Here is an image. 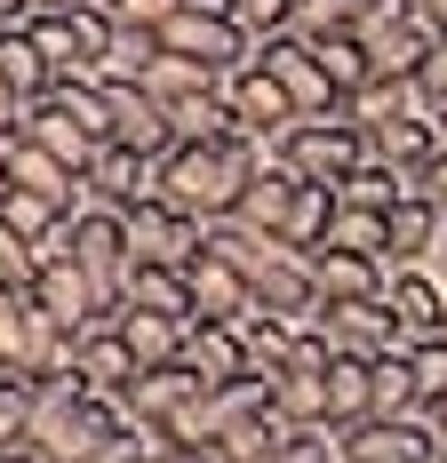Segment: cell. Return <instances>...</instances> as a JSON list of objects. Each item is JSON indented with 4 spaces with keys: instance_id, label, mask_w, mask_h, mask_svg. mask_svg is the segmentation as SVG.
<instances>
[{
    "instance_id": "obj_16",
    "label": "cell",
    "mask_w": 447,
    "mask_h": 463,
    "mask_svg": "<svg viewBox=\"0 0 447 463\" xmlns=\"http://www.w3.org/2000/svg\"><path fill=\"white\" fill-rule=\"evenodd\" d=\"M328 368H336V360L304 352L296 368L271 375V400H280V416H288V423H304V431H312V423H328Z\"/></svg>"
},
{
    "instance_id": "obj_8",
    "label": "cell",
    "mask_w": 447,
    "mask_h": 463,
    "mask_svg": "<svg viewBox=\"0 0 447 463\" xmlns=\"http://www.w3.org/2000/svg\"><path fill=\"white\" fill-rule=\"evenodd\" d=\"M24 144H41L48 160H64L72 176H89L96 152H104V137H96V128L72 112V104H64V96H41V104L24 112Z\"/></svg>"
},
{
    "instance_id": "obj_21",
    "label": "cell",
    "mask_w": 447,
    "mask_h": 463,
    "mask_svg": "<svg viewBox=\"0 0 447 463\" xmlns=\"http://www.w3.org/2000/svg\"><path fill=\"white\" fill-rule=\"evenodd\" d=\"M440 224H447V208H432L423 192H415V200H400V208H392V272L423 264V256L440 248Z\"/></svg>"
},
{
    "instance_id": "obj_36",
    "label": "cell",
    "mask_w": 447,
    "mask_h": 463,
    "mask_svg": "<svg viewBox=\"0 0 447 463\" xmlns=\"http://www.w3.org/2000/svg\"><path fill=\"white\" fill-rule=\"evenodd\" d=\"M407 368H415V383H423V408L440 416V400H447V344L440 335H415V344H407Z\"/></svg>"
},
{
    "instance_id": "obj_4",
    "label": "cell",
    "mask_w": 447,
    "mask_h": 463,
    "mask_svg": "<svg viewBox=\"0 0 447 463\" xmlns=\"http://www.w3.org/2000/svg\"><path fill=\"white\" fill-rule=\"evenodd\" d=\"M280 160H288L304 184H344L359 160H367V137H359L352 120H304L296 137L280 144Z\"/></svg>"
},
{
    "instance_id": "obj_22",
    "label": "cell",
    "mask_w": 447,
    "mask_h": 463,
    "mask_svg": "<svg viewBox=\"0 0 447 463\" xmlns=\"http://www.w3.org/2000/svg\"><path fill=\"white\" fill-rule=\"evenodd\" d=\"M296 168L280 160V144H271V160L256 168V184H248V200H240V224H256V232H280V216H288V200H296Z\"/></svg>"
},
{
    "instance_id": "obj_20",
    "label": "cell",
    "mask_w": 447,
    "mask_h": 463,
    "mask_svg": "<svg viewBox=\"0 0 447 463\" xmlns=\"http://www.w3.org/2000/svg\"><path fill=\"white\" fill-rule=\"evenodd\" d=\"M367 416H376V360H336L328 368V423L359 431Z\"/></svg>"
},
{
    "instance_id": "obj_6",
    "label": "cell",
    "mask_w": 447,
    "mask_h": 463,
    "mask_svg": "<svg viewBox=\"0 0 447 463\" xmlns=\"http://www.w3.org/2000/svg\"><path fill=\"white\" fill-rule=\"evenodd\" d=\"M72 375H81V392H96V400H128L136 392V352L128 335H120V312H104V320L81 327V360H72Z\"/></svg>"
},
{
    "instance_id": "obj_15",
    "label": "cell",
    "mask_w": 447,
    "mask_h": 463,
    "mask_svg": "<svg viewBox=\"0 0 447 463\" xmlns=\"http://www.w3.org/2000/svg\"><path fill=\"white\" fill-rule=\"evenodd\" d=\"M240 327V344H248V375H280V368H296L304 360V335H296V320L288 312H248V320H232Z\"/></svg>"
},
{
    "instance_id": "obj_3",
    "label": "cell",
    "mask_w": 447,
    "mask_h": 463,
    "mask_svg": "<svg viewBox=\"0 0 447 463\" xmlns=\"http://www.w3.org/2000/svg\"><path fill=\"white\" fill-rule=\"evenodd\" d=\"M256 64H264L271 80L288 89V104H296L304 120H336V112H344V96H336V80H328V64H319V48H312V41L280 33V41L256 48Z\"/></svg>"
},
{
    "instance_id": "obj_42",
    "label": "cell",
    "mask_w": 447,
    "mask_h": 463,
    "mask_svg": "<svg viewBox=\"0 0 447 463\" xmlns=\"http://www.w3.org/2000/svg\"><path fill=\"white\" fill-rule=\"evenodd\" d=\"M16 144H24L16 128H0V176H8V160H16Z\"/></svg>"
},
{
    "instance_id": "obj_31",
    "label": "cell",
    "mask_w": 447,
    "mask_h": 463,
    "mask_svg": "<svg viewBox=\"0 0 447 463\" xmlns=\"http://www.w3.org/2000/svg\"><path fill=\"white\" fill-rule=\"evenodd\" d=\"M144 89L160 96V104H184V96H208V89H224V72H208V64H192V56H152Z\"/></svg>"
},
{
    "instance_id": "obj_5",
    "label": "cell",
    "mask_w": 447,
    "mask_h": 463,
    "mask_svg": "<svg viewBox=\"0 0 447 463\" xmlns=\"http://www.w3.org/2000/svg\"><path fill=\"white\" fill-rule=\"evenodd\" d=\"M224 96H232V120H240V137H264V144H288L296 128H304V112L288 104V89L271 80L264 64H240L232 80H224Z\"/></svg>"
},
{
    "instance_id": "obj_44",
    "label": "cell",
    "mask_w": 447,
    "mask_h": 463,
    "mask_svg": "<svg viewBox=\"0 0 447 463\" xmlns=\"http://www.w3.org/2000/svg\"><path fill=\"white\" fill-rule=\"evenodd\" d=\"M440 144H447V112H440Z\"/></svg>"
},
{
    "instance_id": "obj_40",
    "label": "cell",
    "mask_w": 447,
    "mask_h": 463,
    "mask_svg": "<svg viewBox=\"0 0 447 463\" xmlns=\"http://www.w3.org/2000/svg\"><path fill=\"white\" fill-rule=\"evenodd\" d=\"M415 184H423V200H432V208H447V152L423 168V176H415Z\"/></svg>"
},
{
    "instance_id": "obj_14",
    "label": "cell",
    "mask_w": 447,
    "mask_h": 463,
    "mask_svg": "<svg viewBox=\"0 0 447 463\" xmlns=\"http://www.w3.org/2000/svg\"><path fill=\"white\" fill-rule=\"evenodd\" d=\"M200 400H208V383L176 360V368H144V375H136V392L120 400V408H128V416H152V423H176L184 408H200Z\"/></svg>"
},
{
    "instance_id": "obj_35",
    "label": "cell",
    "mask_w": 447,
    "mask_h": 463,
    "mask_svg": "<svg viewBox=\"0 0 447 463\" xmlns=\"http://www.w3.org/2000/svg\"><path fill=\"white\" fill-rule=\"evenodd\" d=\"M367 16V0H296V41H336Z\"/></svg>"
},
{
    "instance_id": "obj_1",
    "label": "cell",
    "mask_w": 447,
    "mask_h": 463,
    "mask_svg": "<svg viewBox=\"0 0 447 463\" xmlns=\"http://www.w3.org/2000/svg\"><path fill=\"white\" fill-rule=\"evenodd\" d=\"M264 160H271L264 137L176 144V152L160 160V200L184 208V216H200V224H224V216H240V200H248V184H256Z\"/></svg>"
},
{
    "instance_id": "obj_10",
    "label": "cell",
    "mask_w": 447,
    "mask_h": 463,
    "mask_svg": "<svg viewBox=\"0 0 447 463\" xmlns=\"http://www.w3.org/2000/svg\"><path fill=\"white\" fill-rule=\"evenodd\" d=\"M33 304H41L56 327H72V335H81L89 320H104V312H112V304L96 296V279L81 272L72 256H64V264H41V279H33Z\"/></svg>"
},
{
    "instance_id": "obj_32",
    "label": "cell",
    "mask_w": 447,
    "mask_h": 463,
    "mask_svg": "<svg viewBox=\"0 0 447 463\" xmlns=\"http://www.w3.org/2000/svg\"><path fill=\"white\" fill-rule=\"evenodd\" d=\"M33 41H41V56H48V72H56V80H96L89 56H81L72 16H33Z\"/></svg>"
},
{
    "instance_id": "obj_24",
    "label": "cell",
    "mask_w": 447,
    "mask_h": 463,
    "mask_svg": "<svg viewBox=\"0 0 447 463\" xmlns=\"http://www.w3.org/2000/svg\"><path fill=\"white\" fill-rule=\"evenodd\" d=\"M0 72L16 80V96H24V104H41V96L56 89V72H48V56H41V41H33V24H0Z\"/></svg>"
},
{
    "instance_id": "obj_37",
    "label": "cell",
    "mask_w": 447,
    "mask_h": 463,
    "mask_svg": "<svg viewBox=\"0 0 447 463\" xmlns=\"http://www.w3.org/2000/svg\"><path fill=\"white\" fill-rule=\"evenodd\" d=\"M33 279H41V248L16 224H0V288H33Z\"/></svg>"
},
{
    "instance_id": "obj_17",
    "label": "cell",
    "mask_w": 447,
    "mask_h": 463,
    "mask_svg": "<svg viewBox=\"0 0 447 463\" xmlns=\"http://www.w3.org/2000/svg\"><path fill=\"white\" fill-rule=\"evenodd\" d=\"M415 192H423V184H415L407 168H392V160H376V152H367L352 176L336 184V200H344V208H376V216H392V208H400V200H415Z\"/></svg>"
},
{
    "instance_id": "obj_46",
    "label": "cell",
    "mask_w": 447,
    "mask_h": 463,
    "mask_svg": "<svg viewBox=\"0 0 447 463\" xmlns=\"http://www.w3.org/2000/svg\"><path fill=\"white\" fill-rule=\"evenodd\" d=\"M440 344H447V327H440Z\"/></svg>"
},
{
    "instance_id": "obj_38",
    "label": "cell",
    "mask_w": 447,
    "mask_h": 463,
    "mask_svg": "<svg viewBox=\"0 0 447 463\" xmlns=\"http://www.w3.org/2000/svg\"><path fill=\"white\" fill-rule=\"evenodd\" d=\"M112 8V24H128V33H160L168 16H184V0H104Z\"/></svg>"
},
{
    "instance_id": "obj_25",
    "label": "cell",
    "mask_w": 447,
    "mask_h": 463,
    "mask_svg": "<svg viewBox=\"0 0 447 463\" xmlns=\"http://www.w3.org/2000/svg\"><path fill=\"white\" fill-rule=\"evenodd\" d=\"M33 327H41L33 288H0V375H24V368H33Z\"/></svg>"
},
{
    "instance_id": "obj_7",
    "label": "cell",
    "mask_w": 447,
    "mask_h": 463,
    "mask_svg": "<svg viewBox=\"0 0 447 463\" xmlns=\"http://www.w3.org/2000/svg\"><path fill=\"white\" fill-rule=\"evenodd\" d=\"M328 352L336 360H392V352H407V327L392 312V296L384 304H328Z\"/></svg>"
},
{
    "instance_id": "obj_34",
    "label": "cell",
    "mask_w": 447,
    "mask_h": 463,
    "mask_svg": "<svg viewBox=\"0 0 447 463\" xmlns=\"http://www.w3.org/2000/svg\"><path fill=\"white\" fill-rule=\"evenodd\" d=\"M319 64H328V80H336V96H359L367 80H376V64H367V48L352 41V33H336V41H312Z\"/></svg>"
},
{
    "instance_id": "obj_39",
    "label": "cell",
    "mask_w": 447,
    "mask_h": 463,
    "mask_svg": "<svg viewBox=\"0 0 447 463\" xmlns=\"http://www.w3.org/2000/svg\"><path fill=\"white\" fill-rule=\"evenodd\" d=\"M24 112H33V104H24V96H16V80L0 72V128H16V137H24Z\"/></svg>"
},
{
    "instance_id": "obj_45",
    "label": "cell",
    "mask_w": 447,
    "mask_h": 463,
    "mask_svg": "<svg viewBox=\"0 0 447 463\" xmlns=\"http://www.w3.org/2000/svg\"><path fill=\"white\" fill-rule=\"evenodd\" d=\"M440 423H447V400H440Z\"/></svg>"
},
{
    "instance_id": "obj_26",
    "label": "cell",
    "mask_w": 447,
    "mask_h": 463,
    "mask_svg": "<svg viewBox=\"0 0 447 463\" xmlns=\"http://www.w3.org/2000/svg\"><path fill=\"white\" fill-rule=\"evenodd\" d=\"M120 312H168V320H192V279H184V272H160V264H136Z\"/></svg>"
},
{
    "instance_id": "obj_41",
    "label": "cell",
    "mask_w": 447,
    "mask_h": 463,
    "mask_svg": "<svg viewBox=\"0 0 447 463\" xmlns=\"http://www.w3.org/2000/svg\"><path fill=\"white\" fill-rule=\"evenodd\" d=\"M160 463H224V456H216V448H168Z\"/></svg>"
},
{
    "instance_id": "obj_19",
    "label": "cell",
    "mask_w": 447,
    "mask_h": 463,
    "mask_svg": "<svg viewBox=\"0 0 447 463\" xmlns=\"http://www.w3.org/2000/svg\"><path fill=\"white\" fill-rule=\"evenodd\" d=\"M120 335H128L136 368H176L192 320H168V312H120Z\"/></svg>"
},
{
    "instance_id": "obj_12",
    "label": "cell",
    "mask_w": 447,
    "mask_h": 463,
    "mask_svg": "<svg viewBox=\"0 0 447 463\" xmlns=\"http://www.w3.org/2000/svg\"><path fill=\"white\" fill-rule=\"evenodd\" d=\"M89 192L104 200V208H136V200H160V160H144V152H128V144H104L89 168Z\"/></svg>"
},
{
    "instance_id": "obj_23",
    "label": "cell",
    "mask_w": 447,
    "mask_h": 463,
    "mask_svg": "<svg viewBox=\"0 0 447 463\" xmlns=\"http://www.w3.org/2000/svg\"><path fill=\"white\" fill-rule=\"evenodd\" d=\"M328 232H336V184H296L288 216H280V240L312 256V248H328Z\"/></svg>"
},
{
    "instance_id": "obj_33",
    "label": "cell",
    "mask_w": 447,
    "mask_h": 463,
    "mask_svg": "<svg viewBox=\"0 0 447 463\" xmlns=\"http://www.w3.org/2000/svg\"><path fill=\"white\" fill-rule=\"evenodd\" d=\"M0 224H16L33 248H41L48 232L64 224V208H56V200H41V192H24V184H0Z\"/></svg>"
},
{
    "instance_id": "obj_27",
    "label": "cell",
    "mask_w": 447,
    "mask_h": 463,
    "mask_svg": "<svg viewBox=\"0 0 447 463\" xmlns=\"http://www.w3.org/2000/svg\"><path fill=\"white\" fill-rule=\"evenodd\" d=\"M168 128H176V144H224V137H240V120H232V96H224V89L168 104Z\"/></svg>"
},
{
    "instance_id": "obj_43",
    "label": "cell",
    "mask_w": 447,
    "mask_h": 463,
    "mask_svg": "<svg viewBox=\"0 0 447 463\" xmlns=\"http://www.w3.org/2000/svg\"><path fill=\"white\" fill-rule=\"evenodd\" d=\"M64 8H81V0H33V16H64Z\"/></svg>"
},
{
    "instance_id": "obj_9",
    "label": "cell",
    "mask_w": 447,
    "mask_h": 463,
    "mask_svg": "<svg viewBox=\"0 0 447 463\" xmlns=\"http://www.w3.org/2000/svg\"><path fill=\"white\" fill-rule=\"evenodd\" d=\"M312 279H319V304H384L392 296V264L352 256V248H312Z\"/></svg>"
},
{
    "instance_id": "obj_29",
    "label": "cell",
    "mask_w": 447,
    "mask_h": 463,
    "mask_svg": "<svg viewBox=\"0 0 447 463\" xmlns=\"http://www.w3.org/2000/svg\"><path fill=\"white\" fill-rule=\"evenodd\" d=\"M328 248H352V256L392 264V216H376V208H344V200H336V232H328Z\"/></svg>"
},
{
    "instance_id": "obj_11",
    "label": "cell",
    "mask_w": 447,
    "mask_h": 463,
    "mask_svg": "<svg viewBox=\"0 0 447 463\" xmlns=\"http://www.w3.org/2000/svg\"><path fill=\"white\" fill-rule=\"evenodd\" d=\"M184 279H192V320H248V312H256V288H248V272H240V264H224L216 248H208V256H200Z\"/></svg>"
},
{
    "instance_id": "obj_2",
    "label": "cell",
    "mask_w": 447,
    "mask_h": 463,
    "mask_svg": "<svg viewBox=\"0 0 447 463\" xmlns=\"http://www.w3.org/2000/svg\"><path fill=\"white\" fill-rule=\"evenodd\" d=\"M120 224H128V256L136 264L192 272V264L208 256V224L184 216V208H168V200H136V208H120Z\"/></svg>"
},
{
    "instance_id": "obj_30",
    "label": "cell",
    "mask_w": 447,
    "mask_h": 463,
    "mask_svg": "<svg viewBox=\"0 0 447 463\" xmlns=\"http://www.w3.org/2000/svg\"><path fill=\"white\" fill-rule=\"evenodd\" d=\"M423 408V383H415V368H407V352H392V360H376V416L367 423H400Z\"/></svg>"
},
{
    "instance_id": "obj_28",
    "label": "cell",
    "mask_w": 447,
    "mask_h": 463,
    "mask_svg": "<svg viewBox=\"0 0 447 463\" xmlns=\"http://www.w3.org/2000/svg\"><path fill=\"white\" fill-rule=\"evenodd\" d=\"M296 431H304V423H288L280 408H264V416H248L240 431H224V448H216V456H224V463H271L280 448H288V439H296Z\"/></svg>"
},
{
    "instance_id": "obj_13",
    "label": "cell",
    "mask_w": 447,
    "mask_h": 463,
    "mask_svg": "<svg viewBox=\"0 0 447 463\" xmlns=\"http://www.w3.org/2000/svg\"><path fill=\"white\" fill-rule=\"evenodd\" d=\"M184 368L200 375L208 392L240 383V375H248V344H240V327H232V320H192V335H184Z\"/></svg>"
},
{
    "instance_id": "obj_18",
    "label": "cell",
    "mask_w": 447,
    "mask_h": 463,
    "mask_svg": "<svg viewBox=\"0 0 447 463\" xmlns=\"http://www.w3.org/2000/svg\"><path fill=\"white\" fill-rule=\"evenodd\" d=\"M392 312H400L407 344H415V335H440L447 327V288L423 272V264H407V272H392Z\"/></svg>"
}]
</instances>
